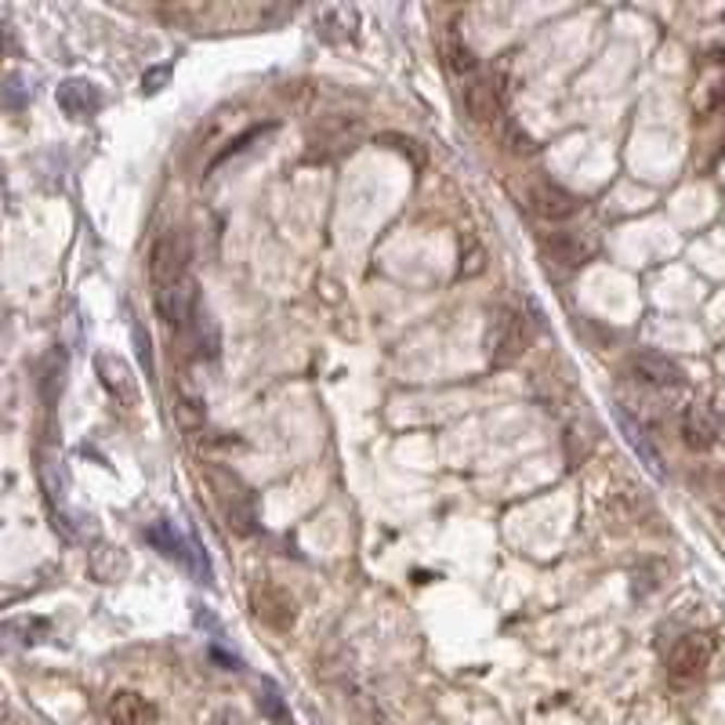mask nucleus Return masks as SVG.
<instances>
[{
	"instance_id": "obj_14",
	"label": "nucleus",
	"mask_w": 725,
	"mask_h": 725,
	"mask_svg": "<svg viewBox=\"0 0 725 725\" xmlns=\"http://www.w3.org/2000/svg\"><path fill=\"white\" fill-rule=\"evenodd\" d=\"M88 570L95 580L102 584H116L127 577V570H132V562H127V551L121 545H110V540H99V545L91 548L88 555Z\"/></svg>"
},
{
	"instance_id": "obj_12",
	"label": "nucleus",
	"mask_w": 725,
	"mask_h": 725,
	"mask_svg": "<svg viewBox=\"0 0 725 725\" xmlns=\"http://www.w3.org/2000/svg\"><path fill=\"white\" fill-rule=\"evenodd\" d=\"M540 251L548 254V262H555L562 268H580L591 262L595 254V243L584 240L577 233H551L540 240Z\"/></svg>"
},
{
	"instance_id": "obj_19",
	"label": "nucleus",
	"mask_w": 725,
	"mask_h": 725,
	"mask_svg": "<svg viewBox=\"0 0 725 725\" xmlns=\"http://www.w3.org/2000/svg\"><path fill=\"white\" fill-rule=\"evenodd\" d=\"M468 243V258L461 254V268H458V279H472V276H479L483 268H486V251L475 240H464Z\"/></svg>"
},
{
	"instance_id": "obj_10",
	"label": "nucleus",
	"mask_w": 725,
	"mask_h": 725,
	"mask_svg": "<svg viewBox=\"0 0 725 725\" xmlns=\"http://www.w3.org/2000/svg\"><path fill=\"white\" fill-rule=\"evenodd\" d=\"M678 432H682V442H686L689 450H711L714 442H718L722 421L708 403H689L686 410H682Z\"/></svg>"
},
{
	"instance_id": "obj_7",
	"label": "nucleus",
	"mask_w": 725,
	"mask_h": 725,
	"mask_svg": "<svg viewBox=\"0 0 725 725\" xmlns=\"http://www.w3.org/2000/svg\"><path fill=\"white\" fill-rule=\"evenodd\" d=\"M627 374H632L638 385L660 388V392H667V388H678L682 382H686L682 366L675 360H667V355H657V352L632 355V360H627Z\"/></svg>"
},
{
	"instance_id": "obj_20",
	"label": "nucleus",
	"mask_w": 725,
	"mask_h": 725,
	"mask_svg": "<svg viewBox=\"0 0 725 725\" xmlns=\"http://www.w3.org/2000/svg\"><path fill=\"white\" fill-rule=\"evenodd\" d=\"M504 142L512 146V153H534V138L518 124H504Z\"/></svg>"
},
{
	"instance_id": "obj_13",
	"label": "nucleus",
	"mask_w": 725,
	"mask_h": 725,
	"mask_svg": "<svg viewBox=\"0 0 725 725\" xmlns=\"http://www.w3.org/2000/svg\"><path fill=\"white\" fill-rule=\"evenodd\" d=\"M110 725H157V703L142 692L121 689L110 700Z\"/></svg>"
},
{
	"instance_id": "obj_1",
	"label": "nucleus",
	"mask_w": 725,
	"mask_h": 725,
	"mask_svg": "<svg viewBox=\"0 0 725 725\" xmlns=\"http://www.w3.org/2000/svg\"><path fill=\"white\" fill-rule=\"evenodd\" d=\"M203 475H208V486L214 493V504H218V512L225 518V526H229L236 537H254L258 534V504H254V493L240 483V475L225 472L218 464H211Z\"/></svg>"
},
{
	"instance_id": "obj_23",
	"label": "nucleus",
	"mask_w": 725,
	"mask_h": 725,
	"mask_svg": "<svg viewBox=\"0 0 725 725\" xmlns=\"http://www.w3.org/2000/svg\"><path fill=\"white\" fill-rule=\"evenodd\" d=\"M718 486H722V493H725V472L718 475Z\"/></svg>"
},
{
	"instance_id": "obj_16",
	"label": "nucleus",
	"mask_w": 725,
	"mask_h": 725,
	"mask_svg": "<svg viewBox=\"0 0 725 725\" xmlns=\"http://www.w3.org/2000/svg\"><path fill=\"white\" fill-rule=\"evenodd\" d=\"M186 334H192V345L200 349V355H208V360H214L218 355V323L211 320V312L208 309H200V316L192 320V327L186 330Z\"/></svg>"
},
{
	"instance_id": "obj_15",
	"label": "nucleus",
	"mask_w": 725,
	"mask_h": 725,
	"mask_svg": "<svg viewBox=\"0 0 725 725\" xmlns=\"http://www.w3.org/2000/svg\"><path fill=\"white\" fill-rule=\"evenodd\" d=\"M178 414H182V425L186 428L203 421V385H197L192 371H182V377H178Z\"/></svg>"
},
{
	"instance_id": "obj_4",
	"label": "nucleus",
	"mask_w": 725,
	"mask_h": 725,
	"mask_svg": "<svg viewBox=\"0 0 725 725\" xmlns=\"http://www.w3.org/2000/svg\"><path fill=\"white\" fill-rule=\"evenodd\" d=\"M714 657V638L703 632H692L686 638H678L667 653V675L675 682H697L703 671H708Z\"/></svg>"
},
{
	"instance_id": "obj_5",
	"label": "nucleus",
	"mask_w": 725,
	"mask_h": 725,
	"mask_svg": "<svg viewBox=\"0 0 725 725\" xmlns=\"http://www.w3.org/2000/svg\"><path fill=\"white\" fill-rule=\"evenodd\" d=\"M526 203H529V211L537 214L540 222H570L573 214L580 211V200L573 197L570 189H562V186H555V182H537V186H529L526 189Z\"/></svg>"
},
{
	"instance_id": "obj_6",
	"label": "nucleus",
	"mask_w": 725,
	"mask_h": 725,
	"mask_svg": "<svg viewBox=\"0 0 725 725\" xmlns=\"http://www.w3.org/2000/svg\"><path fill=\"white\" fill-rule=\"evenodd\" d=\"M251 605H254L258 621H265L268 627H276V632H290L298 621V602L290 599V591H284L279 584H262V588H254Z\"/></svg>"
},
{
	"instance_id": "obj_17",
	"label": "nucleus",
	"mask_w": 725,
	"mask_h": 725,
	"mask_svg": "<svg viewBox=\"0 0 725 725\" xmlns=\"http://www.w3.org/2000/svg\"><path fill=\"white\" fill-rule=\"evenodd\" d=\"M442 55H447V66L458 73V77H475V70H479V59H475V51L464 45V40L450 37L447 45H442Z\"/></svg>"
},
{
	"instance_id": "obj_3",
	"label": "nucleus",
	"mask_w": 725,
	"mask_h": 725,
	"mask_svg": "<svg viewBox=\"0 0 725 725\" xmlns=\"http://www.w3.org/2000/svg\"><path fill=\"white\" fill-rule=\"evenodd\" d=\"M529 349V323L523 312L501 309L490 320V330H486V352H490L493 363H512Z\"/></svg>"
},
{
	"instance_id": "obj_21",
	"label": "nucleus",
	"mask_w": 725,
	"mask_h": 725,
	"mask_svg": "<svg viewBox=\"0 0 725 725\" xmlns=\"http://www.w3.org/2000/svg\"><path fill=\"white\" fill-rule=\"evenodd\" d=\"M167 73H171V66H160V70H153V73H146V80H142V91H160V84L167 80Z\"/></svg>"
},
{
	"instance_id": "obj_2",
	"label": "nucleus",
	"mask_w": 725,
	"mask_h": 725,
	"mask_svg": "<svg viewBox=\"0 0 725 725\" xmlns=\"http://www.w3.org/2000/svg\"><path fill=\"white\" fill-rule=\"evenodd\" d=\"M189 258H192V247L186 233L171 229L160 236L153 251H149V279H153L157 295H164V290L178 287L182 279H189Z\"/></svg>"
},
{
	"instance_id": "obj_8",
	"label": "nucleus",
	"mask_w": 725,
	"mask_h": 725,
	"mask_svg": "<svg viewBox=\"0 0 725 725\" xmlns=\"http://www.w3.org/2000/svg\"><path fill=\"white\" fill-rule=\"evenodd\" d=\"M508 91L501 88V77H472L468 88H464V110L475 124H490L504 113Z\"/></svg>"
},
{
	"instance_id": "obj_18",
	"label": "nucleus",
	"mask_w": 725,
	"mask_h": 725,
	"mask_svg": "<svg viewBox=\"0 0 725 725\" xmlns=\"http://www.w3.org/2000/svg\"><path fill=\"white\" fill-rule=\"evenodd\" d=\"M258 708H262L273 722H287L290 718L287 708H284V697L276 692L273 682H262V689H258Z\"/></svg>"
},
{
	"instance_id": "obj_9",
	"label": "nucleus",
	"mask_w": 725,
	"mask_h": 725,
	"mask_svg": "<svg viewBox=\"0 0 725 725\" xmlns=\"http://www.w3.org/2000/svg\"><path fill=\"white\" fill-rule=\"evenodd\" d=\"M95 371H99L102 388L116 399V403H124V407L138 403V382H135V374H132V366H127L124 355L99 352L95 355Z\"/></svg>"
},
{
	"instance_id": "obj_11",
	"label": "nucleus",
	"mask_w": 725,
	"mask_h": 725,
	"mask_svg": "<svg viewBox=\"0 0 725 725\" xmlns=\"http://www.w3.org/2000/svg\"><path fill=\"white\" fill-rule=\"evenodd\" d=\"M55 102L70 121H91V116L102 110V91L95 88L91 80H66L59 84Z\"/></svg>"
},
{
	"instance_id": "obj_22",
	"label": "nucleus",
	"mask_w": 725,
	"mask_h": 725,
	"mask_svg": "<svg viewBox=\"0 0 725 725\" xmlns=\"http://www.w3.org/2000/svg\"><path fill=\"white\" fill-rule=\"evenodd\" d=\"M211 725H247V722L240 711H222V714H214Z\"/></svg>"
}]
</instances>
